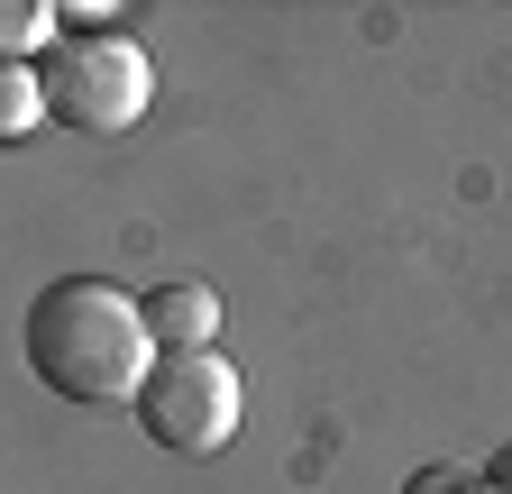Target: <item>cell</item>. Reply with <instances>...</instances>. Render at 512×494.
Listing matches in <instances>:
<instances>
[{
    "label": "cell",
    "mask_w": 512,
    "mask_h": 494,
    "mask_svg": "<svg viewBox=\"0 0 512 494\" xmlns=\"http://www.w3.org/2000/svg\"><path fill=\"white\" fill-rule=\"evenodd\" d=\"M19 339H28L37 385L64 394V403H138L147 366H156L147 302L119 293V284H101V275H55L28 302Z\"/></svg>",
    "instance_id": "1"
},
{
    "label": "cell",
    "mask_w": 512,
    "mask_h": 494,
    "mask_svg": "<svg viewBox=\"0 0 512 494\" xmlns=\"http://www.w3.org/2000/svg\"><path fill=\"white\" fill-rule=\"evenodd\" d=\"M37 83H46V119H64L83 138H119L156 101V55L128 28H74L37 55Z\"/></svg>",
    "instance_id": "2"
},
{
    "label": "cell",
    "mask_w": 512,
    "mask_h": 494,
    "mask_svg": "<svg viewBox=\"0 0 512 494\" xmlns=\"http://www.w3.org/2000/svg\"><path fill=\"white\" fill-rule=\"evenodd\" d=\"M138 430L156 449L174 458H211L238 440V412H247V385H238V366L220 348H183V357H156L147 366V385H138Z\"/></svg>",
    "instance_id": "3"
},
{
    "label": "cell",
    "mask_w": 512,
    "mask_h": 494,
    "mask_svg": "<svg viewBox=\"0 0 512 494\" xmlns=\"http://www.w3.org/2000/svg\"><path fill=\"white\" fill-rule=\"evenodd\" d=\"M147 302V330H156V357H183V348H211L229 321H220V293L211 284H156V293H138Z\"/></svg>",
    "instance_id": "4"
},
{
    "label": "cell",
    "mask_w": 512,
    "mask_h": 494,
    "mask_svg": "<svg viewBox=\"0 0 512 494\" xmlns=\"http://www.w3.org/2000/svg\"><path fill=\"white\" fill-rule=\"evenodd\" d=\"M46 129V83L37 65H0V147H28Z\"/></svg>",
    "instance_id": "5"
},
{
    "label": "cell",
    "mask_w": 512,
    "mask_h": 494,
    "mask_svg": "<svg viewBox=\"0 0 512 494\" xmlns=\"http://www.w3.org/2000/svg\"><path fill=\"white\" fill-rule=\"evenodd\" d=\"M55 10L46 0H0V65H37V55L55 46Z\"/></svg>",
    "instance_id": "6"
},
{
    "label": "cell",
    "mask_w": 512,
    "mask_h": 494,
    "mask_svg": "<svg viewBox=\"0 0 512 494\" xmlns=\"http://www.w3.org/2000/svg\"><path fill=\"white\" fill-rule=\"evenodd\" d=\"M403 494H494V476L485 467H412Z\"/></svg>",
    "instance_id": "7"
},
{
    "label": "cell",
    "mask_w": 512,
    "mask_h": 494,
    "mask_svg": "<svg viewBox=\"0 0 512 494\" xmlns=\"http://www.w3.org/2000/svg\"><path fill=\"white\" fill-rule=\"evenodd\" d=\"M485 476H494V494H512V440L494 449V467H485Z\"/></svg>",
    "instance_id": "8"
}]
</instances>
